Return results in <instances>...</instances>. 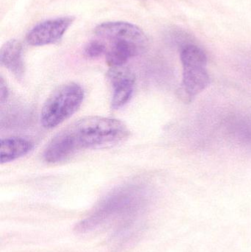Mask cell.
I'll return each instance as SVG.
<instances>
[{
	"mask_svg": "<svg viewBox=\"0 0 251 252\" xmlns=\"http://www.w3.org/2000/svg\"><path fill=\"white\" fill-rule=\"evenodd\" d=\"M129 134V129L119 120L86 117L59 132L44 150V158L48 163L61 162L79 151L114 146Z\"/></svg>",
	"mask_w": 251,
	"mask_h": 252,
	"instance_id": "cell-1",
	"label": "cell"
},
{
	"mask_svg": "<svg viewBox=\"0 0 251 252\" xmlns=\"http://www.w3.org/2000/svg\"><path fill=\"white\" fill-rule=\"evenodd\" d=\"M141 200L131 195H116L103 203L91 216L76 226L79 233H89L112 226L125 228L141 210Z\"/></svg>",
	"mask_w": 251,
	"mask_h": 252,
	"instance_id": "cell-2",
	"label": "cell"
},
{
	"mask_svg": "<svg viewBox=\"0 0 251 252\" xmlns=\"http://www.w3.org/2000/svg\"><path fill=\"white\" fill-rule=\"evenodd\" d=\"M84 89L70 82L57 87L46 100L41 112V123L46 128H53L72 117L81 107Z\"/></svg>",
	"mask_w": 251,
	"mask_h": 252,
	"instance_id": "cell-3",
	"label": "cell"
},
{
	"mask_svg": "<svg viewBox=\"0 0 251 252\" xmlns=\"http://www.w3.org/2000/svg\"><path fill=\"white\" fill-rule=\"evenodd\" d=\"M108 78L113 88L112 107L119 109L129 102L134 94L135 75L125 66L111 67Z\"/></svg>",
	"mask_w": 251,
	"mask_h": 252,
	"instance_id": "cell-4",
	"label": "cell"
},
{
	"mask_svg": "<svg viewBox=\"0 0 251 252\" xmlns=\"http://www.w3.org/2000/svg\"><path fill=\"white\" fill-rule=\"evenodd\" d=\"M95 33L107 38L112 42L116 41H129L145 48L147 37L142 31L136 25L128 22H105L96 28Z\"/></svg>",
	"mask_w": 251,
	"mask_h": 252,
	"instance_id": "cell-5",
	"label": "cell"
},
{
	"mask_svg": "<svg viewBox=\"0 0 251 252\" xmlns=\"http://www.w3.org/2000/svg\"><path fill=\"white\" fill-rule=\"evenodd\" d=\"M72 21V18L62 17L41 22L28 32L27 41L32 46L53 44L62 38Z\"/></svg>",
	"mask_w": 251,
	"mask_h": 252,
	"instance_id": "cell-6",
	"label": "cell"
},
{
	"mask_svg": "<svg viewBox=\"0 0 251 252\" xmlns=\"http://www.w3.org/2000/svg\"><path fill=\"white\" fill-rule=\"evenodd\" d=\"M183 81L178 93L184 102H190L206 90L210 84V77L205 66L183 67Z\"/></svg>",
	"mask_w": 251,
	"mask_h": 252,
	"instance_id": "cell-7",
	"label": "cell"
},
{
	"mask_svg": "<svg viewBox=\"0 0 251 252\" xmlns=\"http://www.w3.org/2000/svg\"><path fill=\"white\" fill-rule=\"evenodd\" d=\"M1 63L17 78H22L25 73L23 48L17 40H10L2 46L0 53Z\"/></svg>",
	"mask_w": 251,
	"mask_h": 252,
	"instance_id": "cell-8",
	"label": "cell"
},
{
	"mask_svg": "<svg viewBox=\"0 0 251 252\" xmlns=\"http://www.w3.org/2000/svg\"><path fill=\"white\" fill-rule=\"evenodd\" d=\"M225 130L234 142L251 148V115H237L226 121Z\"/></svg>",
	"mask_w": 251,
	"mask_h": 252,
	"instance_id": "cell-9",
	"label": "cell"
},
{
	"mask_svg": "<svg viewBox=\"0 0 251 252\" xmlns=\"http://www.w3.org/2000/svg\"><path fill=\"white\" fill-rule=\"evenodd\" d=\"M144 49L129 41H116L106 53V62L110 67L124 66L130 59L137 56Z\"/></svg>",
	"mask_w": 251,
	"mask_h": 252,
	"instance_id": "cell-10",
	"label": "cell"
},
{
	"mask_svg": "<svg viewBox=\"0 0 251 252\" xmlns=\"http://www.w3.org/2000/svg\"><path fill=\"white\" fill-rule=\"evenodd\" d=\"M0 161L1 164L14 161L30 152L33 143L22 137H8L1 140Z\"/></svg>",
	"mask_w": 251,
	"mask_h": 252,
	"instance_id": "cell-11",
	"label": "cell"
},
{
	"mask_svg": "<svg viewBox=\"0 0 251 252\" xmlns=\"http://www.w3.org/2000/svg\"><path fill=\"white\" fill-rule=\"evenodd\" d=\"M181 60L183 67L205 66L207 65V56L203 50L194 44H188L181 48Z\"/></svg>",
	"mask_w": 251,
	"mask_h": 252,
	"instance_id": "cell-12",
	"label": "cell"
},
{
	"mask_svg": "<svg viewBox=\"0 0 251 252\" xmlns=\"http://www.w3.org/2000/svg\"><path fill=\"white\" fill-rule=\"evenodd\" d=\"M106 46L98 41H92L85 47V55L91 59L100 57L106 52Z\"/></svg>",
	"mask_w": 251,
	"mask_h": 252,
	"instance_id": "cell-13",
	"label": "cell"
},
{
	"mask_svg": "<svg viewBox=\"0 0 251 252\" xmlns=\"http://www.w3.org/2000/svg\"><path fill=\"white\" fill-rule=\"evenodd\" d=\"M0 90H1V103H5L9 95V90L7 84L4 81V78L1 77L0 80Z\"/></svg>",
	"mask_w": 251,
	"mask_h": 252,
	"instance_id": "cell-14",
	"label": "cell"
}]
</instances>
